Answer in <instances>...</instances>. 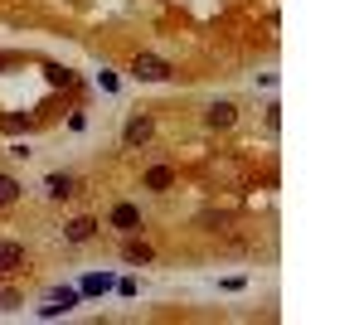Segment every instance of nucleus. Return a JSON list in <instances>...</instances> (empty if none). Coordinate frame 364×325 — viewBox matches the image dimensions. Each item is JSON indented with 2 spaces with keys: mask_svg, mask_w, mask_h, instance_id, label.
<instances>
[{
  "mask_svg": "<svg viewBox=\"0 0 364 325\" xmlns=\"http://www.w3.org/2000/svg\"><path fill=\"white\" fill-rule=\"evenodd\" d=\"M175 68L166 63V59H156V54H136L131 59V78H141V83H166Z\"/></svg>",
  "mask_w": 364,
  "mask_h": 325,
  "instance_id": "nucleus-1",
  "label": "nucleus"
},
{
  "mask_svg": "<svg viewBox=\"0 0 364 325\" xmlns=\"http://www.w3.org/2000/svg\"><path fill=\"white\" fill-rule=\"evenodd\" d=\"M151 131H156V121H151V116H131V121H126V131H122V146H126V151H136V146H146V141H151Z\"/></svg>",
  "mask_w": 364,
  "mask_h": 325,
  "instance_id": "nucleus-2",
  "label": "nucleus"
},
{
  "mask_svg": "<svg viewBox=\"0 0 364 325\" xmlns=\"http://www.w3.org/2000/svg\"><path fill=\"white\" fill-rule=\"evenodd\" d=\"M107 223H112L117 233H136V228H141V209H136V204H112Z\"/></svg>",
  "mask_w": 364,
  "mask_h": 325,
  "instance_id": "nucleus-3",
  "label": "nucleus"
},
{
  "mask_svg": "<svg viewBox=\"0 0 364 325\" xmlns=\"http://www.w3.org/2000/svg\"><path fill=\"white\" fill-rule=\"evenodd\" d=\"M20 267H24V243L0 238V277H10V272H20Z\"/></svg>",
  "mask_w": 364,
  "mask_h": 325,
  "instance_id": "nucleus-4",
  "label": "nucleus"
},
{
  "mask_svg": "<svg viewBox=\"0 0 364 325\" xmlns=\"http://www.w3.org/2000/svg\"><path fill=\"white\" fill-rule=\"evenodd\" d=\"M233 121H238V107H233V103H214V107L204 112V126H209V131H228Z\"/></svg>",
  "mask_w": 364,
  "mask_h": 325,
  "instance_id": "nucleus-5",
  "label": "nucleus"
},
{
  "mask_svg": "<svg viewBox=\"0 0 364 325\" xmlns=\"http://www.w3.org/2000/svg\"><path fill=\"white\" fill-rule=\"evenodd\" d=\"M170 185H175V165H151L141 180V190H151V195H166Z\"/></svg>",
  "mask_w": 364,
  "mask_h": 325,
  "instance_id": "nucleus-6",
  "label": "nucleus"
},
{
  "mask_svg": "<svg viewBox=\"0 0 364 325\" xmlns=\"http://www.w3.org/2000/svg\"><path fill=\"white\" fill-rule=\"evenodd\" d=\"M92 233H97V218H88V214H78V218L64 223V238H68V243H88Z\"/></svg>",
  "mask_w": 364,
  "mask_h": 325,
  "instance_id": "nucleus-7",
  "label": "nucleus"
},
{
  "mask_svg": "<svg viewBox=\"0 0 364 325\" xmlns=\"http://www.w3.org/2000/svg\"><path fill=\"white\" fill-rule=\"evenodd\" d=\"M73 190H78V180H73V175H64V170H54V175L44 180V195H49V199H68Z\"/></svg>",
  "mask_w": 364,
  "mask_h": 325,
  "instance_id": "nucleus-8",
  "label": "nucleus"
},
{
  "mask_svg": "<svg viewBox=\"0 0 364 325\" xmlns=\"http://www.w3.org/2000/svg\"><path fill=\"white\" fill-rule=\"evenodd\" d=\"M122 257H126V262H131V267H146V262H151V257H156V252H151V243H136V238H131V243H126V248H122Z\"/></svg>",
  "mask_w": 364,
  "mask_h": 325,
  "instance_id": "nucleus-9",
  "label": "nucleus"
},
{
  "mask_svg": "<svg viewBox=\"0 0 364 325\" xmlns=\"http://www.w3.org/2000/svg\"><path fill=\"white\" fill-rule=\"evenodd\" d=\"M20 195H24V185H20L15 175H0V209H10V204H20Z\"/></svg>",
  "mask_w": 364,
  "mask_h": 325,
  "instance_id": "nucleus-10",
  "label": "nucleus"
},
{
  "mask_svg": "<svg viewBox=\"0 0 364 325\" xmlns=\"http://www.w3.org/2000/svg\"><path fill=\"white\" fill-rule=\"evenodd\" d=\"M0 311H20V292H0Z\"/></svg>",
  "mask_w": 364,
  "mask_h": 325,
  "instance_id": "nucleus-11",
  "label": "nucleus"
}]
</instances>
